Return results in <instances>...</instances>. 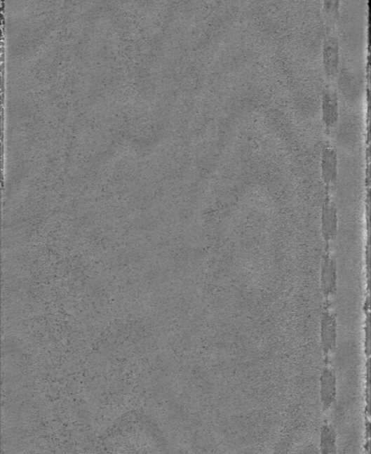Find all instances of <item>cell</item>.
<instances>
[{
	"mask_svg": "<svg viewBox=\"0 0 371 454\" xmlns=\"http://www.w3.org/2000/svg\"><path fill=\"white\" fill-rule=\"evenodd\" d=\"M337 398V381L335 375L330 369L323 370L320 387V399L323 411L332 408Z\"/></svg>",
	"mask_w": 371,
	"mask_h": 454,
	"instance_id": "obj_1",
	"label": "cell"
},
{
	"mask_svg": "<svg viewBox=\"0 0 371 454\" xmlns=\"http://www.w3.org/2000/svg\"><path fill=\"white\" fill-rule=\"evenodd\" d=\"M337 98L334 93H327L323 103V113L327 124L335 122L337 117Z\"/></svg>",
	"mask_w": 371,
	"mask_h": 454,
	"instance_id": "obj_4",
	"label": "cell"
},
{
	"mask_svg": "<svg viewBox=\"0 0 371 454\" xmlns=\"http://www.w3.org/2000/svg\"><path fill=\"white\" fill-rule=\"evenodd\" d=\"M325 59L327 69L330 72H333L336 69L337 63H338V46H337L336 40L330 39L326 43L325 49Z\"/></svg>",
	"mask_w": 371,
	"mask_h": 454,
	"instance_id": "obj_3",
	"label": "cell"
},
{
	"mask_svg": "<svg viewBox=\"0 0 371 454\" xmlns=\"http://www.w3.org/2000/svg\"><path fill=\"white\" fill-rule=\"evenodd\" d=\"M319 447L321 454H337L336 430L328 423L322 426Z\"/></svg>",
	"mask_w": 371,
	"mask_h": 454,
	"instance_id": "obj_2",
	"label": "cell"
},
{
	"mask_svg": "<svg viewBox=\"0 0 371 454\" xmlns=\"http://www.w3.org/2000/svg\"><path fill=\"white\" fill-rule=\"evenodd\" d=\"M323 173H327V177H332L335 173L336 157L332 149L326 150L323 154Z\"/></svg>",
	"mask_w": 371,
	"mask_h": 454,
	"instance_id": "obj_5",
	"label": "cell"
}]
</instances>
